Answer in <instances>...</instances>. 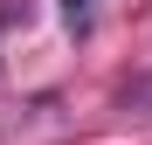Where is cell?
I'll use <instances>...</instances> for the list:
<instances>
[{
  "label": "cell",
  "mask_w": 152,
  "mask_h": 145,
  "mask_svg": "<svg viewBox=\"0 0 152 145\" xmlns=\"http://www.w3.org/2000/svg\"><path fill=\"white\" fill-rule=\"evenodd\" d=\"M62 14H69V28H83L90 21V0H62Z\"/></svg>",
  "instance_id": "6da1fadb"
}]
</instances>
